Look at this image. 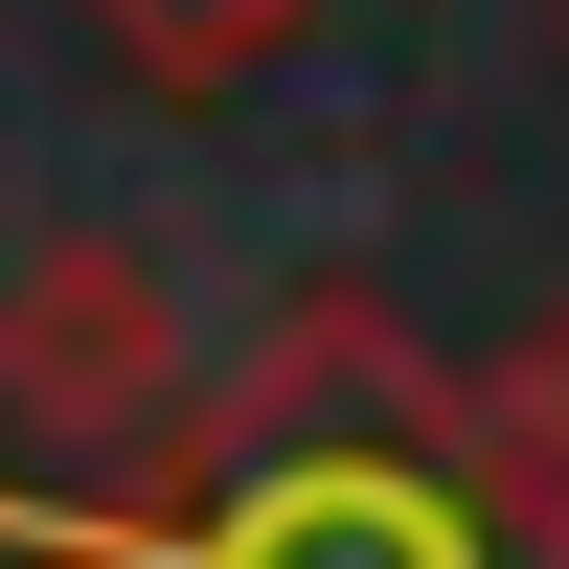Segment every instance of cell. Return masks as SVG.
<instances>
[{
	"label": "cell",
	"mask_w": 569,
	"mask_h": 569,
	"mask_svg": "<svg viewBox=\"0 0 569 569\" xmlns=\"http://www.w3.org/2000/svg\"><path fill=\"white\" fill-rule=\"evenodd\" d=\"M0 569H569V479L388 297H297L137 433V479H0Z\"/></svg>",
	"instance_id": "6da1fadb"
},
{
	"label": "cell",
	"mask_w": 569,
	"mask_h": 569,
	"mask_svg": "<svg viewBox=\"0 0 569 569\" xmlns=\"http://www.w3.org/2000/svg\"><path fill=\"white\" fill-rule=\"evenodd\" d=\"M206 388L182 365V297H160V251H23V297H0V410H23L46 456H137L160 410Z\"/></svg>",
	"instance_id": "7a4b0ae2"
},
{
	"label": "cell",
	"mask_w": 569,
	"mask_h": 569,
	"mask_svg": "<svg viewBox=\"0 0 569 569\" xmlns=\"http://www.w3.org/2000/svg\"><path fill=\"white\" fill-rule=\"evenodd\" d=\"M91 23H137V69H182V91H206V69H251L297 0H91Z\"/></svg>",
	"instance_id": "3957f363"
},
{
	"label": "cell",
	"mask_w": 569,
	"mask_h": 569,
	"mask_svg": "<svg viewBox=\"0 0 569 569\" xmlns=\"http://www.w3.org/2000/svg\"><path fill=\"white\" fill-rule=\"evenodd\" d=\"M479 410H501V433H525V456H547V479H569V297H547V319H525V342H501V365H479Z\"/></svg>",
	"instance_id": "277c9868"
}]
</instances>
